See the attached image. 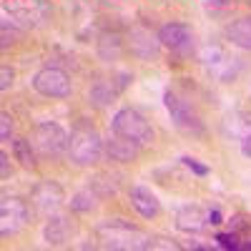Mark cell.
I'll list each match as a JSON object with an SVG mask.
<instances>
[{"label":"cell","mask_w":251,"mask_h":251,"mask_svg":"<svg viewBox=\"0 0 251 251\" xmlns=\"http://www.w3.org/2000/svg\"><path fill=\"white\" fill-rule=\"evenodd\" d=\"M116 93H118V88H113V83H108V80H96V86L91 88L88 98H91L93 106H98V108H106L108 103H113Z\"/></svg>","instance_id":"e0dca14e"},{"label":"cell","mask_w":251,"mask_h":251,"mask_svg":"<svg viewBox=\"0 0 251 251\" xmlns=\"http://www.w3.org/2000/svg\"><path fill=\"white\" fill-rule=\"evenodd\" d=\"M241 153H244L246 158H251V133L241 138Z\"/></svg>","instance_id":"484cf974"},{"label":"cell","mask_w":251,"mask_h":251,"mask_svg":"<svg viewBox=\"0 0 251 251\" xmlns=\"http://www.w3.org/2000/svg\"><path fill=\"white\" fill-rule=\"evenodd\" d=\"M206 214L201 211L199 206H183L178 208V214H176V226L181 228V231H201V228L206 226Z\"/></svg>","instance_id":"9a60e30c"},{"label":"cell","mask_w":251,"mask_h":251,"mask_svg":"<svg viewBox=\"0 0 251 251\" xmlns=\"http://www.w3.org/2000/svg\"><path fill=\"white\" fill-rule=\"evenodd\" d=\"M10 136H13V118L8 113H3V116H0V138L8 141Z\"/></svg>","instance_id":"603a6c76"},{"label":"cell","mask_w":251,"mask_h":251,"mask_svg":"<svg viewBox=\"0 0 251 251\" xmlns=\"http://www.w3.org/2000/svg\"><path fill=\"white\" fill-rule=\"evenodd\" d=\"M181 163L186 166V169H191L196 176H206V174H208L206 166H201V163H199L196 158H191V156H183V158H181Z\"/></svg>","instance_id":"7402d4cb"},{"label":"cell","mask_w":251,"mask_h":251,"mask_svg":"<svg viewBox=\"0 0 251 251\" xmlns=\"http://www.w3.org/2000/svg\"><path fill=\"white\" fill-rule=\"evenodd\" d=\"M226 128L231 131L234 136L244 138L251 133V113H234V116H228L226 118Z\"/></svg>","instance_id":"d6986e66"},{"label":"cell","mask_w":251,"mask_h":251,"mask_svg":"<svg viewBox=\"0 0 251 251\" xmlns=\"http://www.w3.org/2000/svg\"><path fill=\"white\" fill-rule=\"evenodd\" d=\"M106 151L113 161H121V163H128V161H136L138 151H141V146L128 141V138H123L118 133H113L108 141H106Z\"/></svg>","instance_id":"4fadbf2b"},{"label":"cell","mask_w":251,"mask_h":251,"mask_svg":"<svg viewBox=\"0 0 251 251\" xmlns=\"http://www.w3.org/2000/svg\"><path fill=\"white\" fill-rule=\"evenodd\" d=\"M68 143H71V136L68 131L63 128V126L58 123H40L38 128L33 131V146H35V151L40 156H60V153H66L68 151Z\"/></svg>","instance_id":"5b68a950"},{"label":"cell","mask_w":251,"mask_h":251,"mask_svg":"<svg viewBox=\"0 0 251 251\" xmlns=\"http://www.w3.org/2000/svg\"><path fill=\"white\" fill-rule=\"evenodd\" d=\"M131 206L136 208L143 219H153L161 211V201L156 199V194L151 191V188L143 186V183H138V186L131 188Z\"/></svg>","instance_id":"7c38bea8"},{"label":"cell","mask_w":251,"mask_h":251,"mask_svg":"<svg viewBox=\"0 0 251 251\" xmlns=\"http://www.w3.org/2000/svg\"><path fill=\"white\" fill-rule=\"evenodd\" d=\"M96 194L91 191V188H83V191H78L73 199H71V208L78 214H86V211H93L96 208Z\"/></svg>","instance_id":"ffe728a7"},{"label":"cell","mask_w":251,"mask_h":251,"mask_svg":"<svg viewBox=\"0 0 251 251\" xmlns=\"http://www.w3.org/2000/svg\"><path fill=\"white\" fill-rule=\"evenodd\" d=\"M98 239L103 241V249H149L151 239L141 228L131 226L123 219H111L98 226Z\"/></svg>","instance_id":"6da1fadb"},{"label":"cell","mask_w":251,"mask_h":251,"mask_svg":"<svg viewBox=\"0 0 251 251\" xmlns=\"http://www.w3.org/2000/svg\"><path fill=\"white\" fill-rule=\"evenodd\" d=\"M163 103H166V111H169V116H171V121H174V126L178 131L191 133V136H201L203 133L201 116L196 113V108L188 100H183L174 91H166L163 93Z\"/></svg>","instance_id":"277c9868"},{"label":"cell","mask_w":251,"mask_h":251,"mask_svg":"<svg viewBox=\"0 0 251 251\" xmlns=\"http://www.w3.org/2000/svg\"><path fill=\"white\" fill-rule=\"evenodd\" d=\"M249 249H251V244H249Z\"/></svg>","instance_id":"f1b7e54d"},{"label":"cell","mask_w":251,"mask_h":251,"mask_svg":"<svg viewBox=\"0 0 251 251\" xmlns=\"http://www.w3.org/2000/svg\"><path fill=\"white\" fill-rule=\"evenodd\" d=\"M201 60H203L206 71L211 73V75H216V78H221V80L234 78L236 71H239L236 58H231L228 53H224V50L216 48V46H206V48L201 50Z\"/></svg>","instance_id":"30bf717a"},{"label":"cell","mask_w":251,"mask_h":251,"mask_svg":"<svg viewBox=\"0 0 251 251\" xmlns=\"http://www.w3.org/2000/svg\"><path fill=\"white\" fill-rule=\"evenodd\" d=\"M0 75H3V80H0V88H3V91H8V88H10V83H13V71H10L8 66H3Z\"/></svg>","instance_id":"d4e9b609"},{"label":"cell","mask_w":251,"mask_h":251,"mask_svg":"<svg viewBox=\"0 0 251 251\" xmlns=\"http://www.w3.org/2000/svg\"><path fill=\"white\" fill-rule=\"evenodd\" d=\"M28 221V206L15 199V196H3L0 201V234L3 236H13Z\"/></svg>","instance_id":"ba28073f"},{"label":"cell","mask_w":251,"mask_h":251,"mask_svg":"<svg viewBox=\"0 0 251 251\" xmlns=\"http://www.w3.org/2000/svg\"><path fill=\"white\" fill-rule=\"evenodd\" d=\"M33 149H35L33 141H25V138H15V143H13V153L25 169H33L35 166V151Z\"/></svg>","instance_id":"ac0fdd59"},{"label":"cell","mask_w":251,"mask_h":251,"mask_svg":"<svg viewBox=\"0 0 251 251\" xmlns=\"http://www.w3.org/2000/svg\"><path fill=\"white\" fill-rule=\"evenodd\" d=\"M0 171H3V178L8 176V153L5 151L0 153Z\"/></svg>","instance_id":"83f0119b"},{"label":"cell","mask_w":251,"mask_h":251,"mask_svg":"<svg viewBox=\"0 0 251 251\" xmlns=\"http://www.w3.org/2000/svg\"><path fill=\"white\" fill-rule=\"evenodd\" d=\"M158 43L166 46L174 53H181V55H188L194 53V46H196V35L188 25H181V23H169L158 30Z\"/></svg>","instance_id":"9c48e42d"},{"label":"cell","mask_w":251,"mask_h":251,"mask_svg":"<svg viewBox=\"0 0 251 251\" xmlns=\"http://www.w3.org/2000/svg\"><path fill=\"white\" fill-rule=\"evenodd\" d=\"M111 128H113V133L128 138L138 146H149L153 141V128L136 108H121L111 121Z\"/></svg>","instance_id":"7a4b0ae2"},{"label":"cell","mask_w":251,"mask_h":251,"mask_svg":"<svg viewBox=\"0 0 251 251\" xmlns=\"http://www.w3.org/2000/svg\"><path fill=\"white\" fill-rule=\"evenodd\" d=\"M103 149L106 143L103 138L91 131V128H80L75 133H71V143H68V156L75 166H93L100 161L103 156Z\"/></svg>","instance_id":"3957f363"},{"label":"cell","mask_w":251,"mask_h":251,"mask_svg":"<svg viewBox=\"0 0 251 251\" xmlns=\"http://www.w3.org/2000/svg\"><path fill=\"white\" fill-rule=\"evenodd\" d=\"M3 13H10L15 23L30 28V25H38L48 15V5L43 0H5Z\"/></svg>","instance_id":"52a82bcc"},{"label":"cell","mask_w":251,"mask_h":251,"mask_svg":"<svg viewBox=\"0 0 251 251\" xmlns=\"http://www.w3.org/2000/svg\"><path fill=\"white\" fill-rule=\"evenodd\" d=\"M33 203H35V208L40 214H46V216L55 214L60 208V203H63V188L53 181H43L40 186H35Z\"/></svg>","instance_id":"8fae6325"},{"label":"cell","mask_w":251,"mask_h":251,"mask_svg":"<svg viewBox=\"0 0 251 251\" xmlns=\"http://www.w3.org/2000/svg\"><path fill=\"white\" fill-rule=\"evenodd\" d=\"M226 38L231 40L234 46H239L244 50H251V15L234 20V23L226 28Z\"/></svg>","instance_id":"2e32d148"},{"label":"cell","mask_w":251,"mask_h":251,"mask_svg":"<svg viewBox=\"0 0 251 251\" xmlns=\"http://www.w3.org/2000/svg\"><path fill=\"white\" fill-rule=\"evenodd\" d=\"M33 88L46 98H68L71 96V78L60 68H40L33 75Z\"/></svg>","instance_id":"8992f818"},{"label":"cell","mask_w":251,"mask_h":251,"mask_svg":"<svg viewBox=\"0 0 251 251\" xmlns=\"http://www.w3.org/2000/svg\"><path fill=\"white\" fill-rule=\"evenodd\" d=\"M206 221H208V224H214V226L224 224V219H221V214L216 211V208H214V211H208V214H206Z\"/></svg>","instance_id":"4316f807"},{"label":"cell","mask_w":251,"mask_h":251,"mask_svg":"<svg viewBox=\"0 0 251 251\" xmlns=\"http://www.w3.org/2000/svg\"><path fill=\"white\" fill-rule=\"evenodd\" d=\"M206 13H211V15H224L234 8V0H206Z\"/></svg>","instance_id":"44dd1931"},{"label":"cell","mask_w":251,"mask_h":251,"mask_svg":"<svg viewBox=\"0 0 251 251\" xmlns=\"http://www.w3.org/2000/svg\"><path fill=\"white\" fill-rule=\"evenodd\" d=\"M71 224H68V219L66 216H48V221H46V228H43V236H46V241L50 244V246H63L68 241V236H71Z\"/></svg>","instance_id":"5bb4252c"},{"label":"cell","mask_w":251,"mask_h":251,"mask_svg":"<svg viewBox=\"0 0 251 251\" xmlns=\"http://www.w3.org/2000/svg\"><path fill=\"white\" fill-rule=\"evenodd\" d=\"M216 241H219L221 249H239L236 234H216Z\"/></svg>","instance_id":"cb8c5ba5"}]
</instances>
